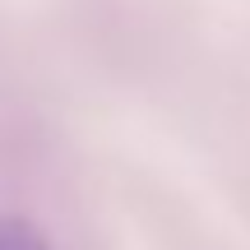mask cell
Segmentation results:
<instances>
[{"label": "cell", "mask_w": 250, "mask_h": 250, "mask_svg": "<svg viewBox=\"0 0 250 250\" xmlns=\"http://www.w3.org/2000/svg\"><path fill=\"white\" fill-rule=\"evenodd\" d=\"M0 250H51L46 236L23 218H0Z\"/></svg>", "instance_id": "obj_1"}]
</instances>
